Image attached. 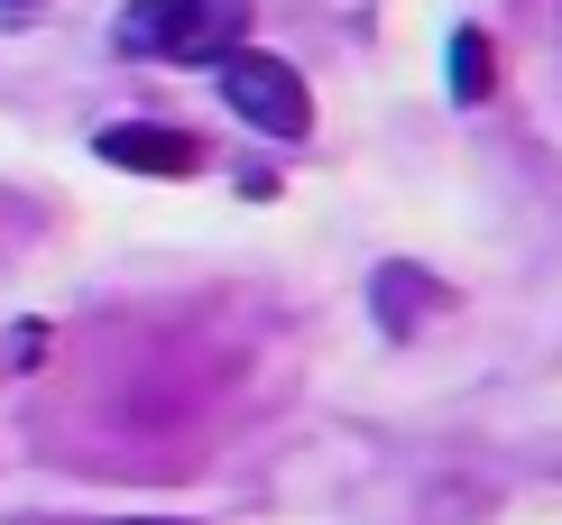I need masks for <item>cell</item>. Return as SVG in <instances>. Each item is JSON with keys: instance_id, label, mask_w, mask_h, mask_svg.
Segmentation results:
<instances>
[{"instance_id": "obj_1", "label": "cell", "mask_w": 562, "mask_h": 525, "mask_svg": "<svg viewBox=\"0 0 562 525\" xmlns=\"http://www.w3.org/2000/svg\"><path fill=\"white\" fill-rule=\"evenodd\" d=\"M111 46L148 65H222L231 46H249V0H130Z\"/></svg>"}, {"instance_id": "obj_4", "label": "cell", "mask_w": 562, "mask_h": 525, "mask_svg": "<svg viewBox=\"0 0 562 525\" xmlns=\"http://www.w3.org/2000/svg\"><path fill=\"white\" fill-rule=\"evenodd\" d=\"M498 83V56H488L480 29H452V102H480V92Z\"/></svg>"}, {"instance_id": "obj_5", "label": "cell", "mask_w": 562, "mask_h": 525, "mask_svg": "<svg viewBox=\"0 0 562 525\" xmlns=\"http://www.w3.org/2000/svg\"><path fill=\"white\" fill-rule=\"evenodd\" d=\"M29 19H46V0H0V29H29Z\"/></svg>"}, {"instance_id": "obj_2", "label": "cell", "mask_w": 562, "mask_h": 525, "mask_svg": "<svg viewBox=\"0 0 562 525\" xmlns=\"http://www.w3.org/2000/svg\"><path fill=\"white\" fill-rule=\"evenodd\" d=\"M222 102L240 111L249 130H268V138H304L314 130V92H304V75L286 56H268V46H231L222 56Z\"/></svg>"}, {"instance_id": "obj_6", "label": "cell", "mask_w": 562, "mask_h": 525, "mask_svg": "<svg viewBox=\"0 0 562 525\" xmlns=\"http://www.w3.org/2000/svg\"><path fill=\"white\" fill-rule=\"evenodd\" d=\"M130 525H184V516H130Z\"/></svg>"}, {"instance_id": "obj_3", "label": "cell", "mask_w": 562, "mask_h": 525, "mask_svg": "<svg viewBox=\"0 0 562 525\" xmlns=\"http://www.w3.org/2000/svg\"><path fill=\"white\" fill-rule=\"evenodd\" d=\"M92 157H102V166H138V176H194V166H203V148L184 130H138V121L102 130V138H92Z\"/></svg>"}]
</instances>
